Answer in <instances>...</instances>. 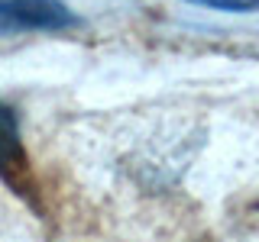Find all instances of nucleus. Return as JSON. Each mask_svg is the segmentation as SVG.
<instances>
[{
	"label": "nucleus",
	"mask_w": 259,
	"mask_h": 242,
	"mask_svg": "<svg viewBox=\"0 0 259 242\" xmlns=\"http://www.w3.org/2000/svg\"><path fill=\"white\" fill-rule=\"evenodd\" d=\"M75 23L62 0H0V29H68Z\"/></svg>",
	"instance_id": "obj_1"
},
{
	"label": "nucleus",
	"mask_w": 259,
	"mask_h": 242,
	"mask_svg": "<svg viewBox=\"0 0 259 242\" xmlns=\"http://www.w3.org/2000/svg\"><path fill=\"white\" fill-rule=\"evenodd\" d=\"M10 165H23V139L13 110L7 103H0V168Z\"/></svg>",
	"instance_id": "obj_2"
},
{
	"label": "nucleus",
	"mask_w": 259,
	"mask_h": 242,
	"mask_svg": "<svg viewBox=\"0 0 259 242\" xmlns=\"http://www.w3.org/2000/svg\"><path fill=\"white\" fill-rule=\"evenodd\" d=\"M194 4L214 7V10H227V13H249V10H259V0H194Z\"/></svg>",
	"instance_id": "obj_3"
}]
</instances>
